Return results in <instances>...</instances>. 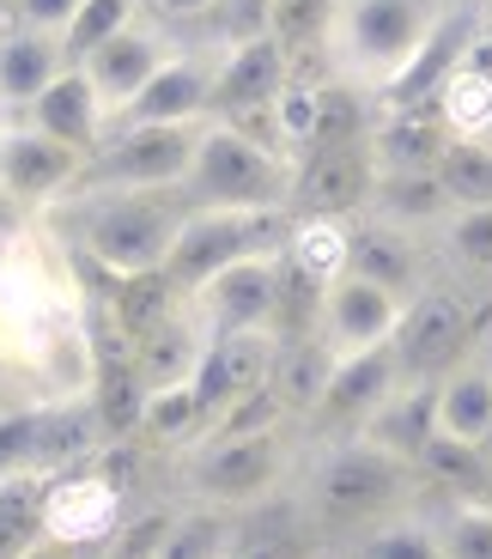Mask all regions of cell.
Wrapping results in <instances>:
<instances>
[{
    "label": "cell",
    "instance_id": "277c9868",
    "mask_svg": "<svg viewBox=\"0 0 492 559\" xmlns=\"http://www.w3.org/2000/svg\"><path fill=\"white\" fill-rule=\"evenodd\" d=\"M420 480V462L395 456V450L371 444V438L347 432L304 487V504L316 511L323 523H340V530H365V523L401 511L408 487Z\"/></svg>",
    "mask_w": 492,
    "mask_h": 559
},
{
    "label": "cell",
    "instance_id": "b9f144b4",
    "mask_svg": "<svg viewBox=\"0 0 492 559\" xmlns=\"http://www.w3.org/2000/svg\"><path fill=\"white\" fill-rule=\"evenodd\" d=\"M7 407H13V402H0V414H7Z\"/></svg>",
    "mask_w": 492,
    "mask_h": 559
},
{
    "label": "cell",
    "instance_id": "30bf717a",
    "mask_svg": "<svg viewBox=\"0 0 492 559\" xmlns=\"http://www.w3.org/2000/svg\"><path fill=\"white\" fill-rule=\"evenodd\" d=\"M480 322H475V305H468L456 286H432L425 280L420 293L408 298L401 310V329H395V359L408 378H444L468 347H475Z\"/></svg>",
    "mask_w": 492,
    "mask_h": 559
},
{
    "label": "cell",
    "instance_id": "7402d4cb",
    "mask_svg": "<svg viewBox=\"0 0 492 559\" xmlns=\"http://www.w3.org/2000/svg\"><path fill=\"white\" fill-rule=\"evenodd\" d=\"M359 438H371V444L395 450V456L420 462V450L437 438V378H401L377 407H371V419L359 426Z\"/></svg>",
    "mask_w": 492,
    "mask_h": 559
},
{
    "label": "cell",
    "instance_id": "8992f818",
    "mask_svg": "<svg viewBox=\"0 0 492 559\" xmlns=\"http://www.w3.org/2000/svg\"><path fill=\"white\" fill-rule=\"evenodd\" d=\"M207 122H110L73 189H183Z\"/></svg>",
    "mask_w": 492,
    "mask_h": 559
},
{
    "label": "cell",
    "instance_id": "7a4b0ae2",
    "mask_svg": "<svg viewBox=\"0 0 492 559\" xmlns=\"http://www.w3.org/2000/svg\"><path fill=\"white\" fill-rule=\"evenodd\" d=\"M437 19L444 13L432 0H335L328 7V56L347 85L389 92L413 68Z\"/></svg>",
    "mask_w": 492,
    "mask_h": 559
},
{
    "label": "cell",
    "instance_id": "ba28073f",
    "mask_svg": "<svg viewBox=\"0 0 492 559\" xmlns=\"http://www.w3.org/2000/svg\"><path fill=\"white\" fill-rule=\"evenodd\" d=\"M122 518H128V492L116 480V468H104V462L61 468L43 487V535L80 547V554H104L110 535L122 530Z\"/></svg>",
    "mask_w": 492,
    "mask_h": 559
},
{
    "label": "cell",
    "instance_id": "e0dca14e",
    "mask_svg": "<svg viewBox=\"0 0 492 559\" xmlns=\"http://www.w3.org/2000/svg\"><path fill=\"white\" fill-rule=\"evenodd\" d=\"M213 80H219V56L201 49V43H177V56L146 80V92L116 122H207Z\"/></svg>",
    "mask_w": 492,
    "mask_h": 559
},
{
    "label": "cell",
    "instance_id": "d6986e66",
    "mask_svg": "<svg viewBox=\"0 0 492 559\" xmlns=\"http://www.w3.org/2000/svg\"><path fill=\"white\" fill-rule=\"evenodd\" d=\"M25 122H37L43 134H56V140H68V146H80L85 158L98 153L104 134H110V110H104L98 85L85 80L80 61H68L56 80L43 85V98L25 110Z\"/></svg>",
    "mask_w": 492,
    "mask_h": 559
},
{
    "label": "cell",
    "instance_id": "9c48e42d",
    "mask_svg": "<svg viewBox=\"0 0 492 559\" xmlns=\"http://www.w3.org/2000/svg\"><path fill=\"white\" fill-rule=\"evenodd\" d=\"M280 280H286V250H262L243 262L219 267L207 286L189 293V317L201 322V335H243V329H274L280 310Z\"/></svg>",
    "mask_w": 492,
    "mask_h": 559
},
{
    "label": "cell",
    "instance_id": "83f0119b",
    "mask_svg": "<svg viewBox=\"0 0 492 559\" xmlns=\"http://www.w3.org/2000/svg\"><path fill=\"white\" fill-rule=\"evenodd\" d=\"M158 559H238V518L226 504H189L177 511L158 542Z\"/></svg>",
    "mask_w": 492,
    "mask_h": 559
},
{
    "label": "cell",
    "instance_id": "5bb4252c",
    "mask_svg": "<svg viewBox=\"0 0 492 559\" xmlns=\"http://www.w3.org/2000/svg\"><path fill=\"white\" fill-rule=\"evenodd\" d=\"M177 56V37H170V25L165 19H153V13H141L134 25H122L110 43H98L92 56L80 61L85 68V80L98 85V98H104V110H110V122L128 110V104L146 92V80H153L165 61Z\"/></svg>",
    "mask_w": 492,
    "mask_h": 559
},
{
    "label": "cell",
    "instance_id": "4316f807",
    "mask_svg": "<svg viewBox=\"0 0 492 559\" xmlns=\"http://www.w3.org/2000/svg\"><path fill=\"white\" fill-rule=\"evenodd\" d=\"M451 146V128L425 122L413 110H389L377 128H371V153H377V170H432L437 153Z\"/></svg>",
    "mask_w": 492,
    "mask_h": 559
},
{
    "label": "cell",
    "instance_id": "484cf974",
    "mask_svg": "<svg viewBox=\"0 0 492 559\" xmlns=\"http://www.w3.org/2000/svg\"><path fill=\"white\" fill-rule=\"evenodd\" d=\"M286 262L310 274L316 286L340 280L352 267V219H328V213H292L286 231Z\"/></svg>",
    "mask_w": 492,
    "mask_h": 559
},
{
    "label": "cell",
    "instance_id": "74e56055",
    "mask_svg": "<svg viewBox=\"0 0 492 559\" xmlns=\"http://www.w3.org/2000/svg\"><path fill=\"white\" fill-rule=\"evenodd\" d=\"M7 7V25H25V31H68L73 13H80V0H0Z\"/></svg>",
    "mask_w": 492,
    "mask_h": 559
},
{
    "label": "cell",
    "instance_id": "6da1fadb",
    "mask_svg": "<svg viewBox=\"0 0 492 559\" xmlns=\"http://www.w3.org/2000/svg\"><path fill=\"white\" fill-rule=\"evenodd\" d=\"M183 219V189H73L61 195V243L110 280L165 274Z\"/></svg>",
    "mask_w": 492,
    "mask_h": 559
},
{
    "label": "cell",
    "instance_id": "d590c367",
    "mask_svg": "<svg viewBox=\"0 0 492 559\" xmlns=\"http://www.w3.org/2000/svg\"><path fill=\"white\" fill-rule=\"evenodd\" d=\"M437 243L456 267L468 274H492V207H456L451 219L437 225Z\"/></svg>",
    "mask_w": 492,
    "mask_h": 559
},
{
    "label": "cell",
    "instance_id": "4fadbf2b",
    "mask_svg": "<svg viewBox=\"0 0 492 559\" xmlns=\"http://www.w3.org/2000/svg\"><path fill=\"white\" fill-rule=\"evenodd\" d=\"M292 85V43L274 31L262 43H243L231 56H219V80H213V116L238 122L250 134L267 140V110L280 104V92Z\"/></svg>",
    "mask_w": 492,
    "mask_h": 559
},
{
    "label": "cell",
    "instance_id": "9a60e30c",
    "mask_svg": "<svg viewBox=\"0 0 492 559\" xmlns=\"http://www.w3.org/2000/svg\"><path fill=\"white\" fill-rule=\"evenodd\" d=\"M401 310L408 298L377 286L365 274H340L323 286V317H316V335L328 341L335 353H365V347H389L395 329H401Z\"/></svg>",
    "mask_w": 492,
    "mask_h": 559
},
{
    "label": "cell",
    "instance_id": "e575fe53",
    "mask_svg": "<svg viewBox=\"0 0 492 559\" xmlns=\"http://www.w3.org/2000/svg\"><path fill=\"white\" fill-rule=\"evenodd\" d=\"M141 13H146V0H80L73 25L61 31V49H68V61H85L98 43H110L116 31L134 25Z\"/></svg>",
    "mask_w": 492,
    "mask_h": 559
},
{
    "label": "cell",
    "instance_id": "5b68a950",
    "mask_svg": "<svg viewBox=\"0 0 492 559\" xmlns=\"http://www.w3.org/2000/svg\"><path fill=\"white\" fill-rule=\"evenodd\" d=\"M286 231H292V207H189V219L177 225L165 274L189 298L195 286H207L219 267L243 262V255L286 250Z\"/></svg>",
    "mask_w": 492,
    "mask_h": 559
},
{
    "label": "cell",
    "instance_id": "ab89813d",
    "mask_svg": "<svg viewBox=\"0 0 492 559\" xmlns=\"http://www.w3.org/2000/svg\"><path fill=\"white\" fill-rule=\"evenodd\" d=\"M19 559H85L80 547H68V542H49V535H43L37 547H31V554H19Z\"/></svg>",
    "mask_w": 492,
    "mask_h": 559
},
{
    "label": "cell",
    "instance_id": "d6a6232c",
    "mask_svg": "<svg viewBox=\"0 0 492 559\" xmlns=\"http://www.w3.org/2000/svg\"><path fill=\"white\" fill-rule=\"evenodd\" d=\"M437 182L456 207H492V140H451L437 153Z\"/></svg>",
    "mask_w": 492,
    "mask_h": 559
},
{
    "label": "cell",
    "instance_id": "60d3db41",
    "mask_svg": "<svg viewBox=\"0 0 492 559\" xmlns=\"http://www.w3.org/2000/svg\"><path fill=\"white\" fill-rule=\"evenodd\" d=\"M7 390H13V359L0 353V402H13V395H7Z\"/></svg>",
    "mask_w": 492,
    "mask_h": 559
},
{
    "label": "cell",
    "instance_id": "52a82bcc",
    "mask_svg": "<svg viewBox=\"0 0 492 559\" xmlns=\"http://www.w3.org/2000/svg\"><path fill=\"white\" fill-rule=\"evenodd\" d=\"M183 480L201 504H262L286 480V438L280 432H207L189 444Z\"/></svg>",
    "mask_w": 492,
    "mask_h": 559
},
{
    "label": "cell",
    "instance_id": "836d02e7",
    "mask_svg": "<svg viewBox=\"0 0 492 559\" xmlns=\"http://www.w3.org/2000/svg\"><path fill=\"white\" fill-rule=\"evenodd\" d=\"M437 554L444 559H492V499H451L437 511Z\"/></svg>",
    "mask_w": 492,
    "mask_h": 559
},
{
    "label": "cell",
    "instance_id": "7bdbcfd3",
    "mask_svg": "<svg viewBox=\"0 0 492 559\" xmlns=\"http://www.w3.org/2000/svg\"><path fill=\"white\" fill-rule=\"evenodd\" d=\"M487 487H492V480H487Z\"/></svg>",
    "mask_w": 492,
    "mask_h": 559
},
{
    "label": "cell",
    "instance_id": "7c38bea8",
    "mask_svg": "<svg viewBox=\"0 0 492 559\" xmlns=\"http://www.w3.org/2000/svg\"><path fill=\"white\" fill-rule=\"evenodd\" d=\"M85 170V153L68 146V140L43 134L25 116H7L0 122V189L25 207H56L61 195H73V182Z\"/></svg>",
    "mask_w": 492,
    "mask_h": 559
},
{
    "label": "cell",
    "instance_id": "f1b7e54d",
    "mask_svg": "<svg viewBox=\"0 0 492 559\" xmlns=\"http://www.w3.org/2000/svg\"><path fill=\"white\" fill-rule=\"evenodd\" d=\"M201 31V49H213V56H231V49H243V43H262L280 31V0H219L207 19H195Z\"/></svg>",
    "mask_w": 492,
    "mask_h": 559
},
{
    "label": "cell",
    "instance_id": "4dcf8cb0",
    "mask_svg": "<svg viewBox=\"0 0 492 559\" xmlns=\"http://www.w3.org/2000/svg\"><path fill=\"white\" fill-rule=\"evenodd\" d=\"M141 432L153 438V444H195V438L207 432V407H201V395H195V378L165 383V390H146Z\"/></svg>",
    "mask_w": 492,
    "mask_h": 559
},
{
    "label": "cell",
    "instance_id": "d4e9b609",
    "mask_svg": "<svg viewBox=\"0 0 492 559\" xmlns=\"http://www.w3.org/2000/svg\"><path fill=\"white\" fill-rule=\"evenodd\" d=\"M371 213L408 225V231H437V225L456 213V201H451V189L437 182V165L432 170H377Z\"/></svg>",
    "mask_w": 492,
    "mask_h": 559
},
{
    "label": "cell",
    "instance_id": "2e32d148",
    "mask_svg": "<svg viewBox=\"0 0 492 559\" xmlns=\"http://www.w3.org/2000/svg\"><path fill=\"white\" fill-rule=\"evenodd\" d=\"M280 341H286L280 329H243V335L207 341V353H201V365H195V395H201V407H207V426L226 414L238 395L267 390V383H274Z\"/></svg>",
    "mask_w": 492,
    "mask_h": 559
},
{
    "label": "cell",
    "instance_id": "8fae6325",
    "mask_svg": "<svg viewBox=\"0 0 492 559\" xmlns=\"http://www.w3.org/2000/svg\"><path fill=\"white\" fill-rule=\"evenodd\" d=\"M377 195V153L365 140H328L292 158V213H328V219H359Z\"/></svg>",
    "mask_w": 492,
    "mask_h": 559
},
{
    "label": "cell",
    "instance_id": "ac0fdd59",
    "mask_svg": "<svg viewBox=\"0 0 492 559\" xmlns=\"http://www.w3.org/2000/svg\"><path fill=\"white\" fill-rule=\"evenodd\" d=\"M408 378L401 359H395V341L389 347H365V353H340L335 359V378H328L323 402L310 414V426H328V432H359L371 419V407Z\"/></svg>",
    "mask_w": 492,
    "mask_h": 559
},
{
    "label": "cell",
    "instance_id": "3957f363",
    "mask_svg": "<svg viewBox=\"0 0 492 559\" xmlns=\"http://www.w3.org/2000/svg\"><path fill=\"white\" fill-rule=\"evenodd\" d=\"M183 195L189 207H292V153L238 122L207 116Z\"/></svg>",
    "mask_w": 492,
    "mask_h": 559
},
{
    "label": "cell",
    "instance_id": "cb8c5ba5",
    "mask_svg": "<svg viewBox=\"0 0 492 559\" xmlns=\"http://www.w3.org/2000/svg\"><path fill=\"white\" fill-rule=\"evenodd\" d=\"M335 359H340V353L328 347L323 335H286L280 341V359H274V395H280L286 419H310V414H316L328 378H335Z\"/></svg>",
    "mask_w": 492,
    "mask_h": 559
},
{
    "label": "cell",
    "instance_id": "ffe728a7",
    "mask_svg": "<svg viewBox=\"0 0 492 559\" xmlns=\"http://www.w3.org/2000/svg\"><path fill=\"white\" fill-rule=\"evenodd\" d=\"M352 274H365L377 286H389V293L413 298L425 286L420 231H408V225H395V219H377V213L352 219Z\"/></svg>",
    "mask_w": 492,
    "mask_h": 559
},
{
    "label": "cell",
    "instance_id": "1f68e13d",
    "mask_svg": "<svg viewBox=\"0 0 492 559\" xmlns=\"http://www.w3.org/2000/svg\"><path fill=\"white\" fill-rule=\"evenodd\" d=\"M43 487L49 475H0V559H19L43 542Z\"/></svg>",
    "mask_w": 492,
    "mask_h": 559
},
{
    "label": "cell",
    "instance_id": "8d00e7d4",
    "mask_svg": "<svg viewBox=\"0 0 492 559\" xmlns=\"http://www.w3.org/2000/svg\"><path fill=\"white\" fill-rule=\"evenodd\" d=\"M170 518H177V511H141V518H122V530L110 535L104 559H158V542H165Z\"/></svg>",
    "mask_w": 492,
    "mask_h": 559
},
{
    "label": "cell",
    "instance_id": "44dd1931",
    "mask_svg": "<svg viewBox=\"0 0 492 559\" xmlns=\"http://www.w3.org/2000/svg\"><path fill=\"white\" fill-rule=\"evenodd\" d=\"M61 68H68V49H61L56 31H25V25L0 31V122L25 116Z\"/></svg>",
    "mask_w": 492,
    "mask_h": 559
},
{
    "label": "cell",
    "instance_id": "f35d334b",
    "mask_svg": "<svg viewBox=\"0 0 492 559\" xmlns=\"http://www.w3.org/2000/svg\"><path fill=\"white\" fill-rule=\"evenodd\" d=\"M219 0H146V13L165 19V25H195V19H207Z\"/></svg>",
    "mask_w": 492,
    "mask_h": 559
},
{
    "label": "cell",
    "instance_id": "f546056e",
    "mask_svg": "<svg viewBox=\"0 0 492 559\" xmlns=\"http://www.w3.org/2000/svg\"><path fill=\"white\" fill-rule=\"evenodd\" d=\"M352 559H444L437 554V523L401 504V511H389V518H377V523L359 530Z\"/></svg>",
    "mask_w": 492,
    "mask_h": 559
},
{
    "label": "cell",
    "instance_id": "603a6c76",
    "mask_svg": "<svg viewBox=\"0 0 492 559\" xmlns=\"http://www.w3.org/2000/svg\"><path fill=\"white\" fill-rule=\"evenodd\" d=\"M201 353H207V335H201V322L189 317V298H183L165 322H153L146 335H134V371H141L146 390L189 383L195 365H201Z\"/></svg>",
    "mask_w": 492,
    "mask_h": 559
}]
</instances>
